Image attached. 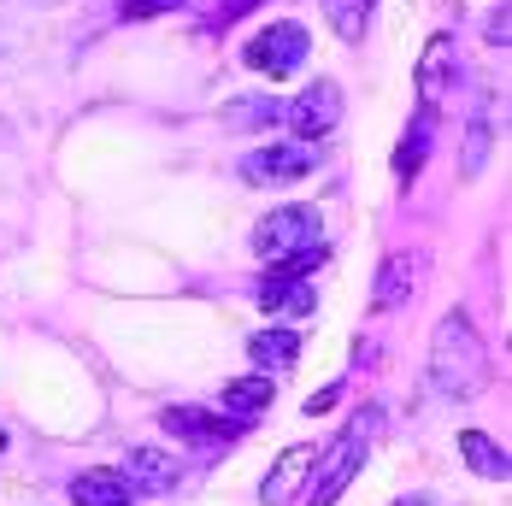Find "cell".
Listing matches in <instances>:
<instances>
[{
	"label": "cell",
	"instance_id": "8fae6325",
	"mask_svg": "<svg viewBox=\"0 0 512 506\" xmlns=\"http://www.w3.org/2000/svg\"><path fill=\"white\" fill-rule=\"evenodd\" d=\"M412 289H418V253H389L383 259V271H377V312H395V306L412 301Z\"/></svg>",
	"mask_w": 512,
	"mask_h": 506
},
{
	"label": "cell",
	"instance_id": "7a4b0ae2",
	"mask_svg": "<svg viewBox=\"0 0 512 506\" xmlns=\"http://www.w3.org/2000/svg\"><path fill=\"white\" fill-rule=\"evenodd\" d=\"M365 465V424H348L324 454H312V471H307V506H336L348 495V483L359 477Z\"/></svg>",
	"mask_w": 512,
	"mask_h": 506
},
{
	"label": "cell",
	"instance_id": "6da1fadb",
	"mask_svg": "<svg viewBox=\"0 0 512 506\" xmlns=\"http://www.w3.org/2000/svg\"><path fill=\"white\" fill-rule=\"evenodd\" d=\"M430 383L448 401H471L489 383V348H483V336L465 312H448L430 336Z\"/></svg>",
	"mask_w": 512,
	"mask_h": 506
},
{
	"label": "cell",
	"instance_id": "4fadbf2b",
	"mask_svg": "<svg viewBox=\"0 0 512 506\" xmlns=\"http://www.w3.org/2000/svg\"><path fill=\"white\" fill-rule=\"evenodd\" d=\"M259 306H265V318H312L318 312V295H312V283H277V277H265L259 283Z\"/></svg>",
	"mask_w": 512,
	"mask_h": 506
},
{
	"label": "cell",
	"instance_id": "3957f363",
	"mask_svg": "<svg viewBox=\"0 0 512 506\" xmlns=\"http://www.w3.org/2000/svg\"><path fill=\"white\" fill-rule=\"evenodd\" d=\"M283 124L295 130L289 142L318 148L324 136H336V130H342V89H336V83H307L295 101H283Z\"/></svg>",
	"mask_w": 512,
	"mask_h": 506
},
{
	"label": "cell",
	"instance_id": "d4e9b609",
	"mask_svg": "<svg viewBox=\"0 0 512 506\" xmlns=\"http://www.w3.org/2000/svg\"><path fill=\"white\" fill-rule=\"evenodd\" d=\"M0 448H6V430H0Z\"/></svg>",
	"mask_w": 512,
	"mask_h": 506
},
{
	"label": "cell",
	"instance_id": "277c9868",
	"mask_svg": "<svg viewBox=\"0 0 512 506\" xmlns=\"http://www.w3.org/2000/svg\"><path fill=\"white\" fill-rule=\"evenodd\" d=\"M312 36L307 24H295V18H283V24H271V30H259L254 42L242 48V59L254 65V71H265V77H295L301 71V59H307Z\"/></svg>",
	"mask_w": 512,
	"mask_h": 506
},
{
	"label": "cell",
	"instance_id": "ffe728a7",
	"mask_svg": "<svg viewBox=\"0 0 512 506\" xmlns=\"http://www.w3.org/2000/svg\"><path fill=\"white\" fill-rule=\"evenodd\" d=\"M483 36H489L495 48H507V0H501V6L489 12V18H483Z\"/></svg>",
	"mask_w": 512,
	"mask_h": 506
},
{
	"label": "cell",
	"instance_id": "7c38bea8",
	"mask_svg": "<svg viewBox=\"0 0 512 506\" xmlns=\"http://www.w3.org/2000/svg\"><path fill=\"white\" fill-rule=\"evenodd\" d=\"M312 471V448H283V459L265 471V483H259V501L265 506H289V495L301 489V477Z\"/></svg>",
	"mask_w": 512,
	"mask_h": 506
},
{
	"label": "cell",
	"instance_id": "e0dca14e",
	"mask_svg": "<svg viewBox=\"0 0 512 506\" xmlns=\"http://www.w3.org/2000/svg\"><path fill=\"white\" fill-rule=\"evenodd\" d=\"M460 454H465V465H471L477 477H489V483H507L512 459H507V448H495L483 430H465V436H460Z\"/></svg>",
	"mask_w": 512,
	"mask_h": 506
},
{
	"label": "cell",
	"instance_id": "52a82bcc",
	"mask_svg": "<svg viewBox=\"0 0 512 506\" xmlns=\"http://www.w3.org/2000/svg\"><path fill=\"white\" fill-rule=\"evenodd\" d=\"M454 77H460V48H454V36H430V48L418 59V106H436L448 89H454Z\"/></svg>",
	"mask_w": 512,
	"mask_h": 506
},
{
	"label": "cell",
	"instance_id": "ba28073f",
	"mask_svg": "<svg viewBox=\"0 0 512 506\" xmlns=\"http://www.w3.org/2000/svg\"><path fill=\"white\" fill-rule=\"evenodd\" d=\"M159 424H165V436H177V442H230V436L242 430V424H230L224 412H206V406H165Z\"/></svg>",
	"mask_w": 512,
	"mask_h": 506
},
{
	"label": "cell",
	"instance_id": "5bb4252c",
	"mask_svg": "<svg viewBox=\"0 0 512 506\" xmlns=\"http://www.w3.org/2000/svg\"><path fill=\"white\" fill-rule=\"evenodd\" d=\"M271 401H277V383H271L265 371H254V377H230L224 395H218V406L236 412V418H254V412H265Z\"/></svg>",
	"mask_w": 512,
	"mask_h": 506
},
{
	"label": "cell",
	"instance_id": "5b68a950",
	"mask_svg": "<svg viewBox=\"0 0 512 506\" xmlns=\"http://www.w3.org/2000/svg\"><path fill=\"white\" fill-rule=\"evenodd\" d=\"M318 242V212L312 206H277L254 224V253L259 259H289Z\"/></svg>",
	"mask_w": 512,
	"mask_h": 506
},
{
	"label": "cell",
	"instance_id": "30bf717a",
	"mask_svg": "<svg viewBox=\"0 0 512 506\" xmlns=\"http://www.w3.org/2000/svg\"><path fill=\"white\" fill-rule=\"evenodd\" d=\"M71 501L77 506H136V489L118 477V465H89L71 477Z\"/></svg>",
	"mask_w": 512,
	"mask_h": 506
},
{
	"label": "cell",
	"instance_id": "603a6c76",
	"mask_svg": "<svg viewBox=\"0 0 512 506\" xmlns=\"http://www.w3.org/2000/svg\"><path fill=\"white\" fill-rule=\"evenodd\" d=\"M248 6H259V0H224V6H218V18H242Z\"/></svg>",
	"mask_w": 512,
	"mask_h": 506
},
{
	"label": "cell",
	"instance_id": "2e32d148",
	"mask_svg": "<svg viewBox=\"0 0 512 506\" xmlns=\"http://www.w3.org/2000/svg\"><path fill=\"white\" fill-rule=\"evenodd\" d=\"M230 130H271V124H283V101H271V95H242V101H224L218 112Z\"/></svg>",
	"mask_w": 512,
	"mask_h": 506
},
{
	"label": "cell",
	"instance_id": "ac0fdd59",
	"mask_svg": "<svg viewBox=\"0 0 512 506\" xmlns=\"http://www.w3.org/2000/svg\"><path fill=\"white\" fill-rule=\"evenodd\" d=\"M248 359L283 371V365H295V359H301V336H295V330H283V324H277V330H259V336H248Z\"/></svg>",
	"mask_w": 512,
	"mask_h": 506
},
{
	"label": "cell",
	"instance_id": "8992f818",
	"mask_svg": "<svg viewBox=\"0 0 512 506\" xmlns=\"http://www.w3.org/2000/svg\"><path fill=\"white\" fill-rule=\"evenodd\" d=\"M312 165H318V148H307V142H265V148H254L248 159H242V183H301V177H312Z\"/></svg>",
	"mask_w": 512,
	"mask_h": 506
},
{
	"label": "cell",
	"instance_id": "9c48e42d",
	"mask_svg": "<svg viewBox=\"0 0 512 506\" xmlns=\"http://www.w3.org/2000/svg\"><path fill=\"white\" fill-rule=\"evenodd\" d=\"M118 477H124L136 495H165V489L177 483V459L159 454V448H130L124 465H118Z\"/></svg>",
	"mask_w": 512,
	"mask_h": 506
},
{
	"label": "cell",
	"instance_id": "7402d4cb",
	"mask_svg": "<svg viewBox=\"0 0 512 506\" xmlns=\"http://www.w3.org/2000/svg\"><path fill=\"white\" fill-rule=\"evenodd\" d=\"M342 395H348V389H342V383H324V389H318V395H307V412H330V406L342 401Z\"/></svg>",
	"mask_w": 512,
	"mask_h": 506
},
{
	"label": "cell",
	"instance_id": "9a60e30c",
	"mask_svg": "<svg viewBox=\"0 0 512 506\" xmlns=\"http://www.w3.org/2000/svg\"><path fill=\"white\" fill-rule=\"evenodd\" d=\"M430 106H418V118H412V130L401 136V148H395V177L401 183H412L418 171H424V159H430Z\"/></svg>",
	"mask_w": 512,
	"mask_h": 506
},
{
	"label": "cell",
	"instance_id": "d6986e66",
	"mask_svg": "<svg viewBox=\"0 0 512 506\" xmlns=\"http://www.w3.org/2000/svg\"><path fill=\"white\" fill-rule=\"evenodd\" d=\"M489 148H495V118H489V106H477V118L465 124V159H460L465 177H483V165H489Z\"/></svg>",
	"mask_w": 512,
	"mask_h": 506
},
{
	"label": "cell",
	"instance_id": "cb8c5ba5",
	"mask_svg": "<svg viewBox=\"0 0 512 506\" xmlns=\"http://www.w3.org/2000/svg\"><path fill=\"white\" fill-rule=\"evenodd\" d=\"M401 506H430V501H424V495H412V501H401Z\"/></svg>",
	"mask_w": 512,
	"mask_h": 506
},
{
	"label": "cell",
	"instance_id": "44dd1931",
	"mask_svg": "<svg viewBox=\"0 0 512 506\" xmlns=\"http://www.w3.org/2000/svg\"><path fill=\"white\" fill-rule=\"evenodd\" d=\"M183 0H124V18H154V12H171Z\"/></svg>",
	"mask_w": 512,
	"mask_h": 506
}]
</instances>
